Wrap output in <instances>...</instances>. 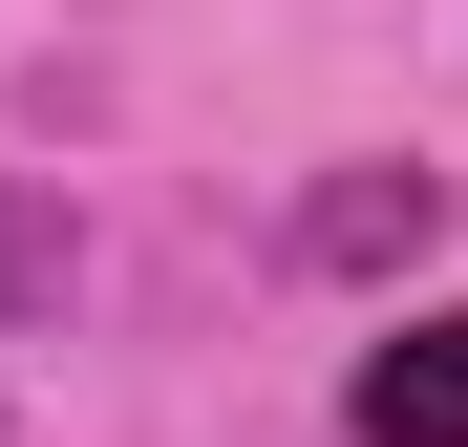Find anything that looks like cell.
I'll return each instance as SVG.
<instances>
[{
	"label": "cell",
	"mask_w": 468,
	"mask_h": 447,
	"mask_svg": "<svg viewBox=\"0 0 468 447\" xmlns=\"http://www.w3.org/2000/svg\"><path fill=\"white\" fill-rule=\"evenodd\" d=\"M426 235H447V171H341L320 213H298L320 277H383V256H426Z\"/></svg>",
	"instance_id": "cell-2"
},
{
	"label": "cell",
	"mask_w": 468,
	"mask_h": 447,
	"mask_svg": "<svg viewBox=\"0 0 468 447\" xmlns=\"http://www.w3.org/2000/svg\"><path fill=\"white\" fill-rule=\"evenodd\" d=\"M341 426H362V447H468V298H426L405 341H362Z\"/></svg>",
	"instance_id": "cell-1"
},
{
	"label": "cell",
	"mask_w": 468,
	"mask_h": 447,
	"mask_svg": "<svg viewBox=\"0 0 468 447\" xmlns=\"http://www.w3.org/2000/svg\"><path fill=\"white\" fill-rule=\"evenodd\" d=\"M64 298H86V235H64V192H22V171H0V341H22V320H64Z\"/></svg>",
	"instance_id": "cell-3"
}]
</instances>
